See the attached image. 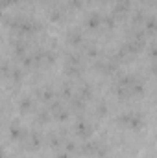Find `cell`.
Returning a JSON list of instances; mask_svg holds the SVG:
<instances>
[{
  "mask_svg": "<svg viewBox=\"0 0 157 158\" xmlns=\"http://www.w3.org/2000/svg\"><path fill=\"white\" fill-rule=\"evenodd\" d=\"M78 131H79V134H83V136H87V134L91 132V129H89L85 123H79V125H78Z\"/></svg>",
  "mask_w": 157,
  "mask_h": 158,
  "instance_id": "cell-1",
  "label": "cell"
},
{
  "mask_svg": "<svg viewBox=\"0 0 157 158\" xmlns=\"http://www.w3.org/2000/svg\"><path fill=\"white\" fill-rule=\"evenodd\" d=\"M91 26H96V24H100V17H96V15H92L91 17V22H89Z\"/></svg>",
  "mask_w": 157,
  "mask_h": 158,
  "instance_id": "cell-2",
  "label": "cell"
},
{
  "mask_svg": "<svg viewBox=\"0 0 157 158\" xmlns=\"http://www.w3.org/2000/svg\"><path fill=\"white\" fill-rule=\"evenodd\" d=\"M4 2H13V0H4Z\"/></svg>",
  "mask_w": 157,
  "mask_h": 158,
  "instance_id": "cell-3",
  "label": "cell"
}]
</instances>
